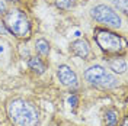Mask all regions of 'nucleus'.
I'll return each mask as SVG.
<instances>
[{"mask_svg": "<svg viewBox=\"0 0 128 126\" xmlns=\"http://www.w3.org/2000/svg\"><path fill=\"white\" fill-rule=\"evenodd\" d=\"M8 116L15 126H38L40 115L35 106L24 99H13L8 104Z\"/></svg>", "mask_w": 128, "mask_h": 126, "instance_id": "f257e3e1", "label": "nucleus"}, {"mask_svg": "<svg viewBox=\"0 0 128 126\" xmlns=\"http://www.w3.org/2000/svg\"><path fill=\"white\" fill-rule=\"evenodd\" d=\"M3 25L6 31L13 33L16 38H29L31 35V23L25 12L19 9H12L4 12Z\"/></svg>", "mask_w": 128, "mask_h": 126, "instance_id": "f03ea898", "label": "nucleus"}, {"mask_svg": "<svg viewBox=\"0 0 128 126\" xmlns=\"http://www.w3.org/2000/svg\"><path fill=\"white\" fill-rule=\"evenodd\" d=\"M84 78L89 84L98 87V88H104V90L115 88L120 84V80L100 65H93L88 68L84 71Z\"/></svg>", "mask_w": 128, "mask_h": 126, "instance_id": "7ed1b4c3", "label": "nucleus"}, {"mask_svg": "<svg viewBox=\"0 0 128 126\" xmlns=\"http://www.w3.org/2000/svg\"><path fill=\"white\" fill-rule=\"evenodd\" d=\"M95 39L98 42V45L100 47V49L108 54L121 52L122 48L125 47V42L120 35H116L115 32L108 31V29H98L95 33Z\"/></svg>", "mask_w": 128, "mask_h": 126, "instance_id": "20e7f679", "label": "nucleus"}, {"mask_svg": "<svg viewBox=\"0 0 128 126\" xmlns=\"http://www.w3.org/2000/svg\"><path fill=\"white\" fill-rule=\"evenodd\" d=\"M90 15L95 19L96 22L102 25H106L109 28H114V29H118L121 28V16L114 10L112 7L106 6V4H98L90 10Z\"/></svg>", "mask_w": 128, "mask_h": 126, "instance_id": "39448f33", "label": "nucleus"}, {"mask_svg": "<svg viewBox=\"0 0 128 126\" xmlns=\"http://www.w3.org/2000/svg\"><path fill=\"white\" fill-rule=\"evenodd\" d=\"M57 75H58V80L61 81V84L64 86L72 87L77 84V75L68 65H60L57 70Z\"/></svg>", "mask_w": 128, "mask_h": 126, "instance_id": "423d86ee", "label": "nucleus"}, {"mask_svg": "<svg viewBox=\"0 0 128 126\" xmlns=\"http://www.w3.org/2000/svg\"><path fill=\"white\" fill-rule=\"evenodd\" d=\"M70 51L73 55L83 58V60H88V57L90 55V47H89V42L86 39H77L72 42Z\"/></svg>", "mask_w": 128, "mask_h": 126, "instance_id": "0eeeda50", "label": "nucleus"}, {"mask_svg": "<svg viewBox=\"0 0 128 126\" xmlns=\"http://www.w3.org/2000/svg\"><path fill=\"white\" fill-rule=\"evenodd\" d=\"M109 68L118 74H124L127 71V61L125 58H114L109 60Z\"/></svg>", "mask_w": 128, "mask_h": 126, "instance_id": "6e6552de", "label": "nucleus"}, {"mask_svg": "<svg viewBox=\"0 0 128 126\" xmlns=\"http://www.w3.org/2000/svg\"><path fill=\"white\" fill-rule=\"evenodd\" d=\"M28 65H29V68H31L34 72H36V74H42L44 71H45V64L44 61L41 60L40 57H31L29 58V61H28Z\"/></svg>", "mask_w": 128, "mask_h": 126, "instance_id": "1a4fd4ad", "label": "nucleus"}, {"mask_svg": "<svg viewBox=\"0 0 128 126\" xmlns=\"http://www.w3.org/2000/svg\"><path fill=\"white\" fill-rule=\"evenodd\" d=\"M118 119H120V113L116 109H108V110L105 112V123L106 126H116L118 125Z\"/></svg>", "mask_w": 128, "mask_h": 126, "instance_id": "9d476101", "label": "nucleus"}, {"mask_svg": "<svg viewBox=\"0 0 128 126\" xmlns=\"http://www.w3.org/2000/svg\"><path fill=\"white\" fill-rule=\"evenodd\" d=\"M35 49H36V52L42 57H47L50 54V44H48L47 39H44V38H41L35 42Z\"/></svg>", "mask_w": 128, "mask_h": 126, "instance_id": "9b49d317", "label": "nucleus"}, {"mask_svg": "<svg viewBox=\"0 0 128 126\" xmlns=\"http://www.w3.org/2000/svg\"><path fill=\"white\" fill-rule=\"evenodd\" d=\"M56 6L61 10H70L76 6V0H56Z\"/></svg>", "mask_w": 128, "mask_h": 126, "instance_id": "f8f14e48", "label": "nucleus"}, {"mask_svg": "<svg viewBox=\"0 0 128 126\" xmlns=\"http://www.w3.org/2000/svg\"><path fill=\"white\" fill-rule=\"evenodd\" d=\"M127 1L128 0H115V6L118 7V10H121L122 13H128V7H127Z\"/></svg>", "mask_w": 128, "mask_h": 126, "instance_id": "ddd939ff", "label": "nucleus"}, {"mask_svg": "<svg viewBox=\"0 0 128 126\" xmlns=\"http://www.w3.org/2000/svg\"><path fill=\"white\" fill-rule=\"evenodd\" d=\"M68 103H70V106H72V107H76V106H77V103H79V97H77L76 94L70 96V97H68Z\"/></svg>", "mask_w": 128, "mask_h": 126, "instance_id": "4468645a", "label": "nucleus"}, {"mask_svg": "<svg viewBox=\"0 0 128 126\" xmlns=\"http://www.w3.org/2000/svg\"><path fill=\"white\" fill-rule=\"evenodd\" d=\"M6 12V4L3 3V0H0V15H3Z\"/></svg>", "mask_w": 128, "mask_h": 126, "instance_id": "2eb2a0df", "label": "nucleus"}, {"mask_svg": "<svg viewBox=\"0 0 128 126\" xmlns=\"http://www.w3.org/2000/svg\"><path fill=\"white\" fill-rule=\"evenodd\" d=\"M8 33V31H6V28H4V25L0 22V35H6Z\"/></svg>", "mask_w": 128, "mask_h": 126, "instance_id": "dca6fc26", "label": "nucleus"}, {"mask_svg": "<svg viewBox=\"0 0 128 126\" xmlns=\"http://www.w3.org/2000/svg\"><path fill=\"white\" fill-rule=\"evenodd\" d=\"M3 51H4V48H3V45H0V54H2Z\"/></svg>", "mask_w": 128, "mask_h": 126, "instance_id": "f3484780", "label": "nucleus"}, {"mask_svg": "<svg viewBox=\"0 0 128 126\" xmlns=\"http://www.w3.org/2000/svg\"><path fill=\"white\" fill-rule=\"evenodd\" d=\"M127 122H128V120H127V118H125V119H124V125H122V126H127Z\"/></svg>", "mask_w": 128, "mask_h": 126, "instance_id": "a211bd4d", "label": "nucleus"}, {"mask_svg": "<svg viewBox=\"0 0 128 126\" xmlns=\"http://www.w3.org/2000/svg\"><path fill=\"white\" fill-rule=\"evenodd\" d=\"M4 1H15V0H4Z\"/></svg>", "mask_w": 128, "mask_h": 126, "instance_id": "6ab92c4d", "label": "nucleus"}]
</instances>
